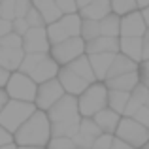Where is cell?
I'll list each match as a JSON object with an SVG mask.
<instances>
[{
	"mask_svg": "<svg viewBox=\"0 0 149 149\" xmlns=\"http://www.w3.org/2000/svg\"><path fill=\"white\" fill-rule=\"evenodd\" d=\"M136 6H140V8H147V6H149V0H136Z\"/></svg>",
	"mask_w": 149,
	"mask_h": 149,
	"instance_id": "50",
	"label": "cell"
},
{
	"mask_svg": "<svg viewBox=\"0 0 149 149\" xmlns=\"http://www.w3.org/2000/svg\"><path fill=\"white\" fill-rule=\"evenodd\" d=\"M0 45H2V47H10V49H21L23 40H21V36H19V34L8 32L6 36L0 38Z\"/></svg>",
	"mask_w": 149,
	"mask_h": 149,
	"instance_id": "31",
	"label": "cell"
},
{
	"mask_svg": "<svg viewBox=\"0 0 149 149\" xmlns=\"http://www.w3.org/2000/svg\"><path fill=\"white\" fill-rule=\"evenodd\" d=\"M146 23H143L142 13L138 11H130L127 13V17L119 23V32L123 36H134V38H142L146 32Z\"/></svg>",
	"mask_w": 149,
	"mask_h": 149,
	"instance_id": "12",
	"label": "cell"
},
{
	"mask_svg": "<svg viewBox=\"0 0 149 149\" xmlns=\"http://www.w3.org/2000/svg\"><path fill=\"white\" fill-rule=\"evenodd\" d=\"M23 47L26 53H45L49 49V40L44 26H30L23 38Z\"/></svg>",
	"mask_w": 149,
	"mask_h": 149,
	"instance_id": "9",
	"label": "cell"
},
{
	"mask_svg": "<svg viewBox=\"0 0 149 149\" xmlns=\"http://www.w3.org/2000/svg\"><path fill=\"white\" fill-rule=\"evenodd\" d=\"M142 17H143V23H146V26H149V6H147V8H143Z\"/></svg>",
	"mask_w": 149,
	"mask_h": 149,
	"instance_id": "48",
	"label": "cell"
},
{
	"mask_svg": "<svg viewBox=\"0 0 149 149\" xmlns=\"http://www.w3.org/2000/svg\"><path fill=\"white\" fill-rule=\"evenodd\" d=\"M146 106H147V108H149V95H147V100H146Z\"/></svg>",
	"mask_w": 149,
	"mask_h": 149,
	"instance_id": "54",
	"label": "cell"
},
{
	"mask_svg": "<svg viewBox=\"0 0 149 149\" xmlns=\"http://www.w3.org/2000/svg\"><path fill=\"white\" fill-rule=\"evenodd\" d=\"M8 79H10V70L0 66V87H4V85L8 83Z\"/></svg>",
	"mask_w": 149,
	"mask_h": 149,
	"instance_id": "46",
	"label": "cell"
},
{
	"mask_svg": "<svg viewBox=\"0 0 149 149\" xmlns=\"http://www.w3.org/2000/svg\"><path fill=\"white\" fill-rule=\"evenodd\" d=\"M0 17H2V13H0Z\"/></svg>",
	"mask_w": 149,
	"mask_h": 149,
	"instance_id": "55",
	"label": "cell"
},
{
	"mask_svg": "<svg viewBox=\"0 0 149 149\" xmlns=\"http://www.w3.org/2000/svg\"><path fill=\"white\" fill-rule=\"evenodd\" d=\"M58 83L62 85L64 91H68V95H81V93L91 85L87 79H83V77L77 76L76 72H72L68 66L58 70Z\"/></svg>",
	"mask_w": 149,
	"mask_h": 149,
	"instance_id": "11",
	"label": "cell"
},
{
	"mask_svg": "<svg viewBox=\"0 0 149 149\" xmlns=\"http://www.w3.org/2000/svg\"><path fill=\"white\" fill-rule=\"evenodd\" d=\"M49 149H77L72 138H53L49 143Z\"/></svg>",
	"mask_w": 149,
	"mask_h": 149,
	"instance_id": "34",
	"label": "cell"
},
{
	"mask_svg": "<svg viewBox=\"0 0 149 149\" xmlns=\"http://www.w3.org/2000/svg\"><path fill=\"white\" fill-rule=\"evenodd\" d=\"M0 2H2V0H0Z\"/></svg>",
	"mask_w": 149,
	"mask_h": 149,
	"instance_id": "56",
	"label": "cell"
},
{
	"mask_svg": "<svg viewBox=\"0 0 149 149\" xmlns=\"http://www.w3.org/2000/svg\"><path fill=\"white\" fill-rule=\"evenodd\" d=\"M111 142H113L111 134H100L98 138L93 142L91 149H109V147H111Z\"/></svg>",
	"mask_w": 149,
	"mask_h": 149,
	"instance_id": "37",
	"label": "cell"
},
{
	"mask_svg": "<svg viewBox=\"0 0 149 149\" xmlns=\"http://www.w3.org/2000/svg\"><path fill=\"white\" fill-rule=\"evenodd\" d=\"M51 127L47 115L34 111L21 127L15 130V142L21 147H44L49 140Z\"/></svg>",
	"mask_w": 149,
	"mask_h": 149,
	"instance_id": "1",
	"label": "cell"
},
{
	"mask_svg": "<svg viewBox=\"0 0 149 149\" xmlns=\"http://www.w3.org/2000/svg\"><path fill=\"white\" fill-rule=\"evenodd\" d=\"M8 102V93H4L2 89H0V109L4 108V104Z\"/></svg>",
	"mask_w": 149,
	"mask_h": 149,
	"instance_id": "47",
	"label": "cell"
},
{
	"mask_svg": "<svg viewBox=\"0 0 149 149\" xmlns=\"http://www.w3.org/2000/svg\"><path fill=\"white\" fill-rule=\"evenodd\" d=\"M68 68L72 70V72H76L77 76H81L83 79H87L89 83H93L95 81V72H93V66H91V61H89L87 57H77L74 58V61L68 62Z\"/></svg>",
	"mask_w": 149,
	"mask_h": 149,
	"instance_id": "23",
	"label": "cell"
},
{
	"mask_svg": "<svg viewBox=\"0 0 149 149\" xmlns=\"http://www.w3.org/2000/svg\"><path fill=\"white\" fill-rule=\"evenodd\" d=\"M119 49V42L117 38H109V36H98L95 40L87 42L85 51L89 55H96V53H117Z\"/></svg>",
	"mask_w": 149,
	"mask_h": 149,
	"instance_id": "15",
	"label": "cell"
},
{
	"mask_svg": "<svg viewBox=\"0 0 149 149\" xmlns=\"http://www.w3.org/2000/svg\"><path fill=\"white\" fill-rule=\"evenodd\" d=\"M106 81H108L106 87H109V89L130 93L132 89L140 83V76H138V70H132V72L121 74V76H115V77H109V79H106Z\"/></svg>",
	"mask_w": 149,
	"mask_h": 149,
	"instance_id": "14",
	"label": "cell"
},
{
	"mask_svg": "<svg viewBox=\"0 0 149 149\" xmlns=\"http://www.w3.org/2000/svg\"><path fill=\"white\" fill-rule=\"evenodd\" d=\"M113 55L115 53H96V55H91V57H89L93 72H95V77H98V79H104L106 77L108 68L113 61Z\"/></svg>",
	"mask_w": 149,
	"mask_h": 149,
	"instance_id": "20",
	"label": "cell"
},
{
	"mask_svg": "<svg viewBox=\"0 0 149 149\" xmlns=\"http://www.w3.org/2000/svg\"><path fill=\"white\" fill-rule=\"evenodd\" d=\"M108 104V87L106 85H91L81 93V98L77 100V109L83 117H93L104 109Z\"/></svg>",
	"mask_w": 149,
	"mask_h": 149,
	"instance_id": "3",
	"label": "cell"
},
{
	"mask_svg": "<svg viewBox=\"0 0 149 149\" xmlns=\"http://www.w3.org/2000/svg\"><path fill=\"white\" fill-rule=\"evenodd\" d=\"M57 72H58L57 62H55L53 58H49V57H45V55H44V58L38 62L36 68H34L29 76L32 77V81L44 83V81H47V79H53V76H57Z\"/></svg>",
	"mask_w": 149,
	"mask_h": 149,
	"instance_id": "13",
	"label": "cell"
},
{
	"mask_svg": "<svg viewBox=\"0 0 149 149\" xmlns=\"http://www.w3.org/2000/svg\"><path fill=\"white\" fill-rule=\"evenodd\" d=\"M21 149H44V147H21Z\"/></svg>",
	"mask_w": 149,
	"mask_h": 149,
	"instance_id": "53",
	"label": "cell"
},
{
	"mask_svg": "<svg viewBox=\"0 0 149 149\" xmlns=\"http://www.w3.org/2000/svg\"><path fill=\"white\" fill-rule=\"evenodd\" d=\"M29 23H26L25 17H15L13 21H11V32L19 34V36H25V32L29 30Z\"/></svg>",
	"mask_w": 149,
	"mask_h": 149,
	"instance_id": "36",
	"label": "cell"
},
{
	"mask_svg": "<svg viewBox=\"0 0 149 149\" xmlns=\"http://www.w3.org/2000/svg\"><path fill=\"white\" fill-rule=\"evenodd\" d=\"M0 149H15L13 143H6V146H0Z\"/></svg>",
	"mask_w": 149,
	"mask_h": 149,
	"instance_id": "51",
	"label": "cell"
},
{
	"mask_svg": "<svg viewBox=\"0 0 149 149\" xmlns=\"http://www.w3.org/2000/svg\"><path fill=\"white\" fill-rule=\"evenodd\" d=\"M58 6V10L62 11V13H74V11L77 10L76 6V0H55Z\"/></svg>",
	"mask_w": 149,
	"mask_h": 149,
	"instance_id": "39",
	"label": "cell"
},
{
	"mask_svg": "<svg viewBox=\"0 0 149 149\" xmlns=\"http://www.w3.org/2000/svg\"><path fill=\"white\" fill-rule=\"evenodd\" d=\"M111 10L115 11V15H123V13H130L136 10V0H109Z\"/></svg>",
	"mask_w": 149,
	"mask_h": 149,
	"instance_id": "30",
	"label": "cell"
},
{
	"mask_svg": "<svg viewBox=\"0 0 149 149\" xmlns=\"http://www.w3.org/2000/svg\"><path fill=\"white\" fill-rule=\"evenodd\" d=\"M77 100L74 98V95L64 96L55 102L49 108V119L51 123H58V121H72V119H79L77 117Z\"/></svg>",
	"mask_w": 149,
	"mask_h": 149,
	"instance_id": "8",
	"label": "cell"
},
{
	"mask_svg": "<svg viewBox=\"0 0 149 149\" xmlns=\"http://www.w3.org/2000/svg\"><path fill=\"white\" fill-rule=\"evenodd\" d=\"M109 10H111L109 0H91L85 8H81V15H83V19L100 21L102 17H106L109 13Z\"/></svg>",
	"mask_w": 149,
	"mask_h": 149,
	"instance_id": "17",
	"label": "cell"
},
{
	"mask_svg": "<svg viewBox=\"0 0 149 149\" xmlns=\"http://www.w3.org/2000/svg\"><path fill=\"white\" fill-rule=\"evenodd\" d=\"M23 57L25 55H23L21 49H10V47H2L0 45V66H4L6 70L19 68Z\"/></svg>",
	"mask_w": 149,
	"mask_h": 149,
	"instance_id": "24",
	"label": "cell"
},
{
	"mask_svg": "<svg viewBox=\"0 0 149 149\" xmlns=\"http://www.w3.org/2000/svg\"><path fill=\"white\" fill-rule=\"evenodd\" d=\"M95 117V123L98 125V128L102 132H106V134H111V132H115L117 125H119V113L113 111V109H100Z\"/></svg>",
	"mask_w": 149,
	"mask_h": 149,
	"instance_id": "18",
	"label": "cell"
},
{
	"mask_svg": "<svg viewBox=\"0 0 149 149\" xmlns=\"http://www.w3.org/2000/svg\"><path fill=\"white\" fill-rule=\"evenodd\" d=\"M81 32V19L76 13H66L64 17L57 19L55 23H51L47 29V40L53 44L64 42L66 38L77 36Z\"/></svg>",
	"mask_w": 149,
	"mask_h": 149,
	"instance_id": "4",
	"label": "cell"
},
{
	"mask_svg": "<svg viewBox=\"0 0 149 149\" xmlns=\"http://www.w3.org/2000/svg\"><path fill=\"white\" fill-rule=\"evenodd\" d=\"M8 96H11L13 100H21V102H32L36 98V81H32V77H29L26 74L17 72L11 74L8 79Z\"/></svg>",
	"mask_w": 149,
	"mask_h": 149,
	"instance_id": "5",
	"label": "cell"
},
{
	"mask_svg": "<svg viewBox=\"0 0 149 149\" xmlns=\"http://www.w3.org/2000/svg\"><path fill=\"white\" fill-rule=\"evenodd\" d=\"M142 149H149V142H147V143H143V146H142Z\"/></svg>",
	"mask_w": 149,
	"mask_h": 149,
	"instance_id": "52",
	"label": "cell"
},
{
	"mask_svg": "<svg viewBox=\"0 0 149 149\" xmlns=\"http://www.w3.org/2000/svg\"><path fill=\"white\" fill-rule=\"evenodd\" d=\"M30 8V0H15V17H25Z\"/></svg>",
	"mask_w": 149,
	"mask_h": 149,
	"instance_id": "40",
	"label": "cell"
},
{
	"mask_svg": "<svg viewBox=\"0 0 149 149\" xmlns=\"http://www.w3.org/2000/svg\"><path fill=\"white\" fill-rule=\"evenodd\" d=\"M0 13H2V19L13 21L15 19V0H2L0 2Z\"/></svg>",
	"mask_w": 149,
	"mask_h": 149,
	"instance_id": "32",
	"label": "cell"
},
{
	"mask_svg": "<svg viewBox=\"0 0 149 149\" xmlns=\"http://www.w3.org/2000/svg\"><path fill=\"white\" fill-rule=\"evenodd\" d=\"M8 32H11V21H6V19L0 17V38L6 36Z\"/></svg>",
	"mask_w": 149,
	"mask_h": 149,
	"instance_id": "44",
	"label": "cell"
},
{
	"mask_svg": "<svg viewBox=\"0 0 149 149\" xmlns=\"http://www.w3.org/2000/svg\"><path fill=\"white\" fill-rule=\"evenodd\" d=\"M62 85L58 83L57 79H47L42 83V87L36 91V104L40 106L42 109H49L51 106L55 104L58 98L62 96Z\"/></svg>",
	"mask_w": 149,
	"mask_h": 149,
	"instance_id": "10",
	"label": "cell"
},
{
	"mask_svg": "<svg viewBox=\"0 0 149 149\" xmlns=\"http://www.w3.org/2000/svg\"><path fill=\"white\" fill-rule=\"evenodd\" d=\"M85 51V44L81 38L72 36V38H66L64 42H58V44L53 45L51 53H53V61L55 62H61V64H68L70 61L77 58L81 53Z\"/></svg>",
	"mask_w": 149,
	"mask_h": 149,
	"instance_id": "7",
	"label": "cell"
},
{
	"mask_svg": "<svg viewBox=\"0 0 149 149\" xmlns=\"http://www.w3.org/2000/svg\"><path fill=\"white\" fill-rule=\"evenodd\" d=\"M142 58L149 61V29L143 32V36H142Z\"/></svg>",
	"mask_w": 149,
	"mask_h": 149,
	"instance_id": "42",
	"label": "cell"
},
{
	"mask_svg": "<svg viewBox=\"0 0 149 149\" xmlns=\"http://www.w3.org/2000/svg\"><path fill=\"white\" fill-rule=\"evenodd\" d=\"M128 96H130V93H127V91L109 89L108 91V104H109V108H111L113 111H117V113H123L125 106H127V102H128Z\"/></svg>",
	"mask_w": 149,
	"mask_h": 149,
	"instance_id": "26",
	"label": "cell"
},
{
	"mask_svg": "<svg viewBox=\"0 0 149 149\" xmlns=\"http://www.w3.org/2000/svg\"><path fill=\"white\" fill-rule=\"evenodd\" d=\"M6 143H11V134L0 125V146H6Z\"/></svg>",
	"mask_w": 149,
	"mask_h": 149,
	"instance_id": "43",
	"label": "cell"
},
{
	"mask_svg": "<svg viewBox=\"0 0 149 149\" xmlns=\"http://www.w3.org/2000/svg\"><path fill=\"white\" fill-rule=\"evenodd\" d=\"M32 6L40 11L44 23H49L51 25V23H55L57 19L62 17V11L58 10L55 0H32Z\"/></svg>",
	"mask_w": 149,
	"mask_h": 149,
	"instance_id": "16",
	"label": "cell"
},
{
	"mask_svg": "<svg viewBox=\"0 0 149 149\" xmlns=\"http://www.w3.org/2000/svg\"><path fill=\"white\" fill-rule=\"evenodd\" d=\"M89 2H91V0H76V6H77V8L81 10V8H85V6H87Z\"/></svg>",
	"mask_w": 149,
	"mask_h": 149,
	"instance_id": "49",
	"label": "cell"
},
{
	"mask_svg": "<svg viewBox=\"0 0 149 149\" xmlns=\"http://www.w3.org/2000/svg\"><path fill=\"white\" fill-rule=\"evenodd\" d=\"M100 36H109V38H117L119 34V15H111L108 13L106 17L100 19Z\"/></svg>",
	"mask_w": 149,
	"mask_h": 149,
	"instance_id": "25",
	"label": "cell"
},
{
	"mask_svg": "<svg viewBox=\"0 0 149 149\" xmlns=\"http://www.w3.org/2000/svg\"><path fill=\"white\" fill-rule=\"evenodd\" d=\"M25 19H26V23H29V26H42V23H44V19H42L40 11H38L34 6L29 8V11H26Z\"/></svg>",
	"mask_w": 149,
	"mask_h": 149,
	"instance_id": "35",
	"label": "cell"
},
{
	"mask_svg": "<svg viewBox=\"0 0 149 149\" xmlns=\"http://www.w3.org/2000/svg\"><path fill=\"white\" fill-rule=\"evenodd\" d=\"M142 106H143L142 100L136 98L134 95H130V96H128V102H127V106H125V111H123V113H125L127 117H134V113L138 111Z\"/></svg>",
	"mask_w": 149,
	"mask_h": 149,
	"instance_id": "33",
	"label": "cell"
},
{
	"mask_svg": "<svg viewBox=\"0 0 149 149\" xmlns=\"http://www.w3.org/2000/svg\"><path fill=\"white\" fill-rule=\"evenodd\" d=\"M132 119H134V121H138L140 125H143L146 128H149V108H147L146 104H143L142 108H140L138 111L134 113V117H132Z\"/></svg>",
	"mask_w": 149,
	"mask_h": 149,
	"instance_id": "38",
	"label": "cell"
},
{
	"mask_svg": "<svg viewBox=\"0 0 149 149\" xmlns=\"http://www.w3.org/2000/svg\"><path fill=\"white\" fill-rule=\"evenodd\" d=\"M115 130H117V138L127 142L132 147H142L143 143L149 142V128H146L143 125H140L138 121L130 119V117L121 119Z\"/></svg>",
	"mask_w": 149,
	"mask_h": 149,
	"instance_id": "6",
	"label": "cell"
},
{
	"mask_svg": "<svg viewBox=\"0 0 149 149\" xmlns=\"http://www.w3.org/2000/svg\"><path fill=\"white\" fill-rule=\"evenodd\" d=\"M79 130V119L72 121H58L51 125V134L55 138H74Z\"/></svg>",
	"mask_w": 149,
	"mask_h": 149,
	"instance_id": "22",
	"label": "cell"
},
{
	"mask_svg": "<svg viewBox=\"0 0 149 149\" xmlns=\"http://www.w3.org/2000/svg\"><path fill=\"white\" fill-rule=\"evenodd\" d=\"M136 70V62L132 58H128L127 55H113V61L108 68V74H106V79L109 77H115V76H121V74H127V72H132Z\"/></svg>",
	"mask_w": 149,
	"mask_h": 149,
	"instance_id": "19",
	"label": "cell"
},
{
	"mask_svg": "<svg viewBox=\"0 0 149 149\" xmlns=\"http://www.w3.org/2000/svg\"><path fill=\"white\" fill-rule=\"evenodd\" d=\"M45 53H26L25 57H23L21 64H19V68H21L23 74H30L34 68H36V64L44 58Z\"/></svg>",
	"mask_w": 149,
	"mask_h": 149,
	"instance_id": "28",
	"label": "cell"
},
{
	"mask_svg": "<svg viewBox=\"0 0 149 149\" xmlns=\"http://www.w3.org/2000/svg\"><path fill=\"white\" fill-rule=\"evenodd\" d=\"M140 81H142V85H146V87L149 89V61L143 62V66H142V70H140Z\"/></svg>",
	"mask_w": 149,
	"mask_h": 149,
	"instance_id": "41",
	"label": "cell"
},
{
	"mask_svg": "<svg viewBox=\"0 0 149 149\" xmlns=\"http://www.w3.org/2000/svg\"><path fill=\"white\" fill-rule=\"evenodd\" d=\"M81 36H83V40L91 42L95 40V38L100 36V23L95 21V19H85L83 23H81Z\"/></svg>",
	"mask_w": 149,
	"mask_h": 149,
	"instance_id": "27",
	"label": "cell"
},
{
	"mask_svg": "<svg viewBox=\"0 0 149 149\" xmlns=\"http://www.w3.org/2000/svg\"><path fill=\"white\" fill-rule=\"evenodd\" d=\"M32 113H34V106L30 102H21V100L6 102L4 108L0 109V125L8 132H15Z\"/></svg>",
	"mask_w": 149,
	"mask_h": 149,
	"instance_id": "2",
	"label": "cell"
},
{
	"mask_svg": "<svg viewBox=\"0 0 149 149\" xmlns=\"http://www.w3.org/2000/svg\"><path fill=\"white\" fill-rule=\"evenodd\" d=\"M79 132L85 134V136H89V138H93V140H96L102 130L98 128V125H96L95 121H91L89 117H85V119L79 121Z\"/></svg>",
	"mask_w": 149,
	"mask_h": 149,
	"instance_id": "29",
	"label": "cell"
},
{
	"mask_svg": "<svg viewBox=\"0 0 149 149\" xmlns=\"http://www.w3.org/2000/svg\"><path fill=\"white\" fill-rule=\"evenodd\" d=\"M119 47L123 51V55H127L132 61H140L142 58V38H134V36H123L119 42Z\"/></svg>",
	"mask_w": 149,
	"mask_h": 149,
	"instance_id": "21",
	"label": "cell"
},
{
	"mask_svg": "<svg viewBox=\"0 0 149 149\" xmlns=\"http://www.w3.org/2000/svg\"><path fill=\"white\" fill-rule=\"evenodd\" d=\"M109 149H134V147L128 146V143H127V142H123V140L115 138V140L111 142V147H109Z\"/></svg>",
	"mask_w": 149,
	"mask_h": 149,
	"instance_id": "45",
	"label": "cell"
}]
</instances>
